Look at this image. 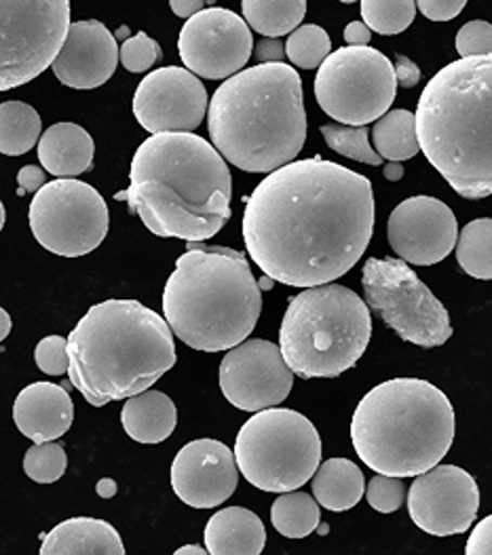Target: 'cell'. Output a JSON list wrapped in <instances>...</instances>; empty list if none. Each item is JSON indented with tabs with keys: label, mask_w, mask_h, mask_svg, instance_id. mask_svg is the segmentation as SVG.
Instances as JSON below:
<instances>
[{
	"label": "cell",
	"mask_w": 492,
	"mask_h": 555,
	"mask_svg": "<svg viewBox=\"0 0 492 555\" xmlns=\"http://www.w3.org/2000/svg\"><path fill=\"white\" fill-rule=\"evenodd\" d=\"M247 254L267 278L315 287L349 273L374 233V191L366 176L338 163L292 160L246 198Z\"/></svg>",
	"instance_id": "6da1fadb"
},
{
	"label": "cell",
	"mask_w": 492,
	"mask_h": 555,
	"mask_svg": "<svg viewBox=\"0 0 492 555\" xmlns=\"http://www.w3.org/2000/svg\"><path fill=\"white\" fill-rule=\"evenodd\" d=\"M117 198L157 237L206 241L231 220L233 178L206 138L153 133L135 151L129 189Z\"/></svg>",
	"instance_id": "7a4b0ae2"
},
{
	"label": "cell",
	"mask_w": 492,
	"mask_h": 555,
	"mask_svg": "<svg viewBox=\"0 0 492 555\" xmlns=\"http://www.w3.org/2000/svg\"><path fill=\"white\" fill-rule=\"evenodd\" d=\"M207 106L211 146L247 173H271L305 146L302 80L284 62L239 70L216 89Z\"/></svg>",
	"instance_id": "3957f363"
},
{
	"label": "cell",
	"mask_w": 492,
	"mask_h": 555,
	"mask_svg": "<svg viewBox=\"0 0 492 555\" xmlns=\"http://www.w3.org/2000/svg\"><path fill=\"white\" fill-rule=\"evenodd\" d=\"M414 129L418 149L456 195L492 193V55L461 57L420 93Z\"/></svg>",
	"instance_id": "277c9868"
},
{
	"label": "cell",
	"mask_w": 492,
	"mask_h": 555,
	"mask_svg": "<svg viewBox=\"0 0 492 555\" xmlns=\"http://www.w3.org/2000/svg\"><path fill=\"white\" fill-rule=\"evenodd\" d=\"M173 365L167 321L138 300L91 307L68 336L66 374L93 408L151 389Z\"/></svg>",
	"instance_id": "5b68a950"
},
{
	"label": "cell",
	"mask_w": 492,
	"mask_h": 555,
	"mask_svg": "<svg viewBox=\"0 0 492 555\" xmlns=\"http://www.w3.org/2000/svg\"><path fill=\"white\" fill-rule=\"evenodd\" d=\"M260 311V285L242 251L189 241L165 283L164 315L171 334L195 351L220 353L246 340Z\"/></svg>",
	"instance_id": "8992f818"
},
{
	"label": "cell",
	"mask_w": 492,
	"mask_h": 555,
	"mask_svg": "<svg viewBox=\"0 0 492 555\" xmlns=\"http://www.w3.org/2000/svg\"><path fill=\"white\" fill-rule=\"evenodd\" d=\"M351 441L374 474H425L449 454L454 441L451 399L429 380H385L355 408Z\"/></svg>",
	"instance_id": "52a82bcc"
},
{
	"label": "cell",
	"mask_w": 492,
	"mask_h": 555,
	"mask_svg": "<svg viewBox=\"0 0 492 555\" xmlns=\"http://www.w3.org/2000/svg\"><path fill=\"white\" fill-rule=\"evenodd\" d=\"M368 305L349 287L324 283L289 300L280 327V351L294 376L336 378L366 353Z\"/></svg>",
	"instance_id": "ba28073f"
},
{
	"label": "cell",
	"mask_w": 492,
	"mask_h": 555,
	"mask_svg": "<svg viewBox=\"0 0 492 555\" xmlns=\"http://www.w3.org/2000/svg\"><path fill=\"white\" fill-rule=\"evenodd\" d=\"M235 463L262 492L302 488L322 463V439L315 425L286 408L258 410L235 439Z\"/></svg>",
	"instance_id": "9c48e42d"
},
{
	"label": "cell",
	"mask_w": 492,
	"mask_h": 555,
	"mask_svg": "<svg viewBox=\"0 0 492 555\" xmlns=\"http://www.w3.org/2000/svg\"><path fill=\"white\" fill-rule=\"evenodd\" d=\"M368 309L404 343L423 349L451 340V315L433 292L400 258H370L362 271Z\"/></svg>",
	"instance_id": "30bf717a"
},
{
	"label": "cell",
	"mask_w": 492,
	"mask_h": 555,
	"mask_svg": "<svg viewBox=\"0 0 492 555\" xmlns=\"http://www.w3.org/2000/svg\"><path fill=\"white\" fill-rule=\"evenodd\" d=\"M391 60L372 47H342L320 64L315 98L329 119L362 127L380 119L396 102Z\"/></svg>",
	"instance_id": "8fae6325"
},
{
	"label": "cell",
	"mask_w": 492,
	"mask_h": 555,
	"mask_svg": "<svg viewBox=\"0 0 492 555\" xmlns=\"http://www.w3.org/2000/svg\"><path fill=\"white\" fill-rule=\"evenodd\" d=\"M68 26V0H0V91L41 77Z\"/></svg>",
	"instance_id": "7c38bea8"
},
{
	"label": "cell",
	"mask_w": 492,
	"mask_h": 555,
	"mask_svg": "<svg viewBox=\"0 0 492 555\" xmlns=\"http://www.w3.org/2000/svg\"><path fill=\"white\" fill-rule=\"evenodd\" d=\"M33 235L62 258H81L108 235L111 214L104 197L87 182L60 178L44 182L28 211Z\"/></svg>",
	"instance_id": "4fadbf2b"
},
{
	"label": "cell",
	"mask_w": 492,
	"mask_h": 555,
	"mask_svg": "<svg viewBox=\"0 0 492 555\" xmlns=\"http://www.w3.org/2000/svg\"><path fill=\"white\" fill-rule=\"evenodd\" d=\"M254 49L251 30L231 9H202L180 30L178 51L195 77L229 79L244 70Z\"/></svg>",
	"instance_id": "5bb4252c"
},
{
	"label": "cell",
	"mask_w": 492,
	"mask_h": 555,
	"mask_svg": "<svg viewBox=\"0 0 492 555\" xmlns=\"http://www.w3.org/2000/svg\"><path fill=\"white\" fill-rule=\"evenodd\" d=\"M478 509L480 488L474 477L456 465L438 463L412 481L409 514L427 534H463L476 521Z\"/></svg>",
	"instance_id": "9a60e30c"
},
{
	"label": "cell",
	"mask_w": 492,
	"mask_h": 555,
	"mask_svg": "<svg viewBox=\"0 0 492 555\" xmlns=\"http://www.w3.org/2000/svg\"><path fill=\"white\" fill-rule=\"evenodd\" d=\"M294 374L277 345L269 340H244L220 363V389L231 405L258 412L286 401Z\"/></svg>",
	"instance_id": "2e32d148"
},
{
	"label": "cell",
	"mask_w": 492,
	"mask_h": 555,
	"mask_svg": "<svg viewBox=\"0 0 492 555\" xmlns=\"http://www.w3.org/2000/svg\"><path fill=\"white\" fill-rule=\"evenodd\" d=\"M133 115L148 133L195 131L207 115L206 87L186 68L153 70L135 89Z\"/></svg>",
	"instance_id": "e0dca14e"
},
{
	"label": "cell",
	"mask_w": 492,
	"mask_h": 555,
	"mask_svg": "<svg viewBox=\"0 0 492 555\" xmlns=\"http://www.w3.org/2000/svg\"><path fill=\"white\" fill-rule=\"evenodd\" d=\"M458 224L451 207L440 198L418 197L402 201L389 216V245L414 267H431L442 262L456 243Z\"/></svg>",
	"instance_id": "ac0fdd59"
},
{
	"label": "cell",
	"mask_w": 492,
	"mask_h": 555,
	"mask_svg": "<svg viewBox=\"0 0 492 555\" xmlns=\"http://www.w3.org/2000/svg\"><path fill=\"white\" fill-rule=\"evenodd\" d=\"M239 469L233 450L216 439L186 443L171 463V488L193 509H213L233 496Z\"/></svg>",
	"instance_id": "d6986e66"
},
{
	"label": "cell",
	"mask_w": 492,
	"mask_h": 555,
	"mask_svg": "<svg viewBox=\"0 0 492 555\" xmlns=\"http://www.w3.org/2000/svg\"><path fill=\"white\" fill-rule=\"evenodd\" d=\"M117 66V39L98 20H82L70 24L62 49L51 64L57 80L73 89L102 87L115 75Z\"/></svg>",
	"instance_id": "ffe728a7"
},
{
	"label": "cell",
	"mask_w": 492,
	"mask_h": 555,
	"mask_svg": "<svg viewBox=\"0 0 492 555\" xmlns=\"http://www.w3.org/2000/svg\"><path fill=\"white\" fill-rule=\"evenodd\" d=\"M13 421L22 436L37 443L55 441L73 427L75 405L64 387L53 383H35L15 399Z\"/></svg>",
	"instance_id": "44dd1931"
},
{
	"label": "cell",
	"mask_w": 492,
	"mask_h": 555,
	"mask_svg": "<svg viewBox=\"0 0 492 555\" xmlns=\"http://www.w3.org/2000/svg\"><path fill=\"white\" fill-rule=\"evenodd\" d=\"M42 555H124L121 534L104 519L73 517L57 524L41 545Z\"/></svg>",
	"instance_id": "7402d4cb"
},
{
	"label": "cell",
	"mask_w": 492,
	"mask_h": 555,
	"mask_svg": "<svg viewBox=\"0 0 492 555\" xmlns=\"http://www.w3.org/2000/svg\"><path fill=\"white\" fill-rule=\"evenodd\" d=\"M95 144L75 122H55L41 135L39 159L42 169L57 178H77L93 165Z\"/></svg>",
	"instance_id": "603a6c76"
},
{
	"label": "cell",
	"mask_w": 492,
	"mask_h": 555,
	"mask_svg": "<svg viewBox=\"0 0 492 555\" xmlns=\"http://www.w3.org/2000/svg\"><path fill=\"white\" fill-rule=\"evenodd\" d=\"M262 519L244 507L220 509L206 526V550L211 555H258L264 552Z\"/></svg>",
	"instance_id": "cb8c5ba5"
},
{
	"label": "cell",
	"mask_w": 492,
	"mask_h": 555,
	"mask_svg": "<svg viewBox=\"0 0 492 555\" xmlns=\"http://www.w3.org/2000/svg\"><path fill=\"white\" fill-rule=\"evenodd\" d=\"M121 425L125 434L138 443H161L178 425V410L171 397L146 389L127 397Z\"/></svg>",
	"instance_id": "d4e9b609"
},
{
	"label": "cell",
	"mask_w": 492,
	"mask_h": 555,
	"mask_svg": "<svg viewBox=\"0 0 492 555\" xmlns=\"http://www.w3.org/2000/svg\"><path fill=\"white\" fill-rule=\"evenodd\" d=\"M311 488L315 501L324 509L342 514L353 509L362 501L366 492V479L353 461L329 459L315 469Z\"/></svg>",
	"instance_id": "484cf974"
},
{
	"label": "cell",
	"mask_w": 492,
	"mask_h": 555,
	"mask_svg": "<svg viewBox=\"0 0 492 555\" xmlns=\"http://www.w3.org/2000/svg\"><path fill=\"white\" fill-rule=\"evenodd\" d=\"M242 7L249 30L269 39L296 30L307 13V0H242Z\"/></svg>",
	"instance_id": "4316f807"
},
{
	"label": "cell",
	"mask_w": 492,
	"mask_h": 555,
	"mask_svg": "<svg viewBox=\"0 0 492 555\" xmlns=\"http://www.w3.org/2000/svg\"><path fill=\"white\" fill-rule=\"evenodd\" d=\"M41 115L24 102L0 104V155L22 157L41 138Z\"/></svg>",
	"instance_id": "83f0119b"
},
{
	"label": "cell",
	"mask_w": 492,
	"mask_h": 555,
	"mask_svg": "<svg viewBox=\"0 0 492 555\" xmlns=\"http://www.w3.org/2000/svg\"><path fill=\"white\" fill-rule=\"evenodd\" d=\"M376 153L387 160H406L418 155V140L411 111H387L372 127Z\"/></svg>",
	"instance_id": "f1b7e54d"
},
{
	"label": "cell",
	"mask_w": 492,
	"mask_h": 555,
	"mask_svg": "<svg viewBox=\"0 0 492 555\" xmlns=\"http://www.w3.org/2000/svg\"><path fill=\"white\" fill-rule=\"evenodd\" d=\"M322 519L320 503L307 492H284L271 507V521L287 539H305L318 530Z\"/></svg>",
	"instance_id": "f546056e"
},
{
	"label": "cell",
	"mask_w": 492,
	"mask_h": 555,
	"mask_svg": "<svg viewBox=\"0 0 492 555\" xmlns=\"http://www.w3.org/2000/svg\"><path fill=\"white\" fill-rule=\"evenodd\" d=\"M456 262L474 279L489 281L492 278V220L480 218L469 222L461 235H456Z\"/></svg>",
	"instance_id": "4dcf8cb0"
},
{
	"label": "cell",
	"mask_w": 492,
	"mask_h": 555,
	"mask_svg": "<svg viewBox=\"0 0 492 555\" xmlns=\"http://www.w3.org/2000/svg\"><path fill=\"white\" fill-rule=\"evenodd\" d=\"M414 17V0H362V20L378 35H400L411 28Z\"/></svg>",
	"instance_id": "1f68e13d"
},
{
	"label": "cell",
	"mask_w": 492,
	"mask_h": 555,
	"mask_svg": "<svg viewBox=\"0 0 492 555\" xmlns=\"http://www.w3.org/2000/svg\"><path fill=\"white\" fill-rule=\"evenodd\" d=\"M286 57L298 68L315 70L332 53V40L322 26L307 24L289 33L284 44Z\"/></svg>",
	"instance_id": "d6a6232c"
},
{
	"label": "cell",
	"mask_w": 492,
	"mask_h": 555,
	"mask_svg": "<svg viewBox=\"0 0 492 555\" xmlns=\"http://www.w3.org/2000/svg\"><path fill=\"white\" fill-rule=\"evenodd\" d=\"M322 135L329 149L347 159L360 160L366 165H380L383 157L370 146L366 125L351 127L340 122H329L322 127Z\"/></svg>",
	"instance_id": "836d02e7"
},
{
	"label": "cell",
	"mask_w": 492,
	"mask_h": 555,
	"mask_svg": "<svg viewBox=\"0 0 492 555\" xmlns=\"http://www.w3.org/2000/svg\"><path fill=\"white\" fill-rule=\"evenodd\" d=\"M66 450L55 441L35 443L24 456V472L37 483H53L66 474Z\"/></svg>",
	"instance_id": "e575fe53"
},
{
	"label": "cell",
	"mask_w": 492,
	"mask_h": 555,
	"mask_svg": "<svg viewBox=\"0 0 492 555\" xmlns=\"http://www.w3.org/2000/svg\"><path fill=\"white\" fill-rule=\"evenodd\" d=\"M161 47L155 39H151L146 33H138L135 37L125 39L121 49H119V60L125 66V70L140 75L151 70L159 60H161Z\"/></svg>",
	"instance_id": "d590c367"
},
{
	"label": "cell",
	"mask_w": 492,
	"mask_h": 555,
	"mask_svg": "<svg viewBox=\"0 0 492 555\" xmlns=\"http://www.w3.org/2000/svg\"><path fill=\"white\" fill-rule=\"evenodd\" d=\"M368 499L370 507L378 514H393L404 503V483L402 477L383 476L376 474L368 483V490L364 492Z\"/></svg>",
	"instance_id": "8d00e7d4"
},
{
	"label": "cell",
	"mask_w": 492,
	"mask_h": 555,
	"mask_svg": "<svg viewBox=\"0 0 492 555\" xmlns=\"http://www.w3.org/2000/svg\"><path fill=\"white\" fill-rule=\"evenodd\" d=\"M456 51L461 57L492 55V26L489 22L476 20L465 24L456 35Z\"/></svg>",
	"instance_id": "74e56055"
},
{
	"label": "cell",
	"mask_w": 492,
	"mask_h": 555,
	"mask_svg": "<svg viewBox=\"0 0 492 555\" xmlns=\"http://www.w3.org/2000/svg\"><path fill=\"white\" fill-rule=\"evenodd\" d=\"M39 370L49 376H64L68 372V340L62 336H47L35 349Z\"/></svg>",
	"instance_id": "f35d334b"
},
{
	"label": "cell",
	"mask_w": 492,
	"mask_h": 555,
	"mask_svg": "<svg viewBox=\"0 0 492 555\" xmlns=\"http://www.w3.org/2000/svg\"><path fill=\"white\" fill-rule=\"evenodd\" d=\"M420 13L431 22H451L467 4V0H414Z\"/></svg>",
	"instance_id": "ab89813d"
},
{
	"label": "cell",
	"mask_w": 492,
	"mask_h": 555,
	"mask_svg": "<svg viewBox=\"0 0 492 555\" xmlns=\"http://www.w3.org/2000/svg\"><path fill=\"white\" fill-rule=\"evenodd\" d=\"M465 552L469 555L492 554V517H484L471 532Z\"/></svg>",
	"instance_id": "60d3db41"
},
{
	"label": "cell",
	"mask_w": 492,
	"mask_h": 555,
	"mask_svg": "<svg viewBox=\"0 0 492 555\" xmlns=\"http://www.w3.org/2000/svg\"><path fill=\"white\" fill-rule=\"evenodd\" d=\"M251 55L258 60V64H271V62H282L286 57V49L282 40L267 37L256 42Z\"/></svg>",
	"instance_id": "b9f144b4"
},
{
	"label": "cell",
	"mask_w": 492,
	"mask_h": 555,
	"mask_svg": "<svg viewBox=\"0 0 492 555\" xmlns=\"http://www.w3.org/2000/svg\"><path fill=\"white\" fill-rule=\"evenodd\" d=\"M393 73H396L398 87L411 89V87H416L418 80H420V68L412 62L411 57H406V55H396Z\"/></svg>",
	"instance_id": "7bdbcfd3"
},
{
	"label": "cell",
	"mask_w": 492,
	"mask_h": 555,
	"mask_svg": "<svg viewBox=\"0 0 492 555\" xmlns=\"http://www.w3.org/2000/svg\"><path fill=\"white\" fill-rule=\"evenodd\" d=\"M44 182H47V176H44V169H41L39 165H26V167H22L20 173H17L20 195H24V193H37Z\"/></svg>",
	"instance_id": "ee69618b"
},
{
	"label": "cell",
	"mask_w": 492,
	"mask_h": 555,
	"mask_svg": "<svg viewBox=\"0 0 492 555\" xmlns=\"http://www.w3.org/2000/svg\"><path fill=\"white\" fill-rule=\"evenodd\" d=\"M345 40L351 44V47H366L370 40H372V30L364 22H351L347 28H345Z\"/></svg>",
	"instance_id": "f6af8a7d"
},
{
	"label": "cell",
	"mask_w": 492,
	"mask_h": 555,
	"mask_svg": "<svg viewBox=\"0 0 492 555\" xmlns=\"http://www.w3.org/2000/svg\"><path fill=\"white\" fill-rule=\"evenodd\" d=\"M206 2L207 0H169V7L178 17H193L206 7Z\"/></svg>",
	"instance_id": "bcb514c9"
},
{
	"label": "cell",
	"mask_w": 492,
	"mask_h": 555,
	"mask_svg": "<svg viewBox=\"0 0 492 555\" xmlns=\"http://www.w3.org/2000/svg\"><path fill=\"white\" fill-rule=\"evenodd\" d=\"M385 178H387L389 182L402 180V178H404V167H402V163H400V160H389V163L385 165Z\"/></svg>",
	"instance_id": "7dc6e473"
},
{
	"label": "cell",
	"mask_w": 492,
	"mask_h": 555,
	"mask_svg": "<svg viewBox=\"0 0 492 555\" xmlns=\"http://www.w3.org/2000/svg\"><path fill=\"white\" fill-rule=\"evenodd\" d=\"M98 494H100L102 499H113V496L117 494V483H115V479H102V481H98Z\"/></svg>",
	"instance_id": "c3c4849f"
},
{
	"label": "cell",
	"mask_w": 492,
	"mask_h": 555,
	"mask_svg": "<svg viewBox=\"0 0 492 555\" xmlns=\"http://www.w3.org/2000/svg\"><path fill=\"white\" fill-rule=\"evenodd\" d=\"M11 315L0 307V343L11 334Z\"/></svg>",
	"instance_id": "681fc988"
},
{
	"label": "cell",
	"mask_w": 492,
	"mask_h": 555,
	"mask_svg": "<svg viewBox=\"0 0 492 555\" xmlns=\"http://www.w3.org/2000/svg\"><path fill=\"white\" fill-rule=\"evenodd\" d=\"M178 555H184V554H197V555H204L207 554V550H204V547H197V545H186V547H180L178 552H176Z\"/></svg>",
	"instance_id": "f907efd6"
},
{
	"label": "cell",
	"mask_w": 492,
	"mask_h": 555,
	"mask_svg": "<svg viewBox=\"0 0 492 555\" xmlns=\"http://www.w3.org/2000/svg\"><path fill=\"white\" fill-rule=\"evenodd\" d=\"M4 220H7V214H4V205H2V201H0V231H2V227H4Z\"/></svg>",
	"instance_id": "816d5d0a"
},
{
	"label": "cell",
	"mask_w": 492,
	"mask_h": 555,
	"mask_svg": "<svg viewBox=\"0 0 492 555\" xmlns=\"http://www.w3.org/2000/svg\"><path fill=\"white\" fill-rule=\"evenodd\" d=\"M127 35H129V28H127V26H125V28H121V30L117 33V37H119V39H125ZM117 37H115V39H117Z\"/></svg>",
	"instance_id": "f5cc1de1"
},
{
	"label": "cell",
	"mask_w": 492,
	"mask_h": 555,
	"mask_svg": "<svg viewBox=\"0 0 492 555\" xmlns=\"http://www.w3.org/2000/svg\"><path fill=\"white\" fill-rule=\"evenodd\" d=\"M340 2H345V4H351V2H358V0H340Z\"/></svg>",
	"instance_id": "db71d44e"
}]
</instances>
